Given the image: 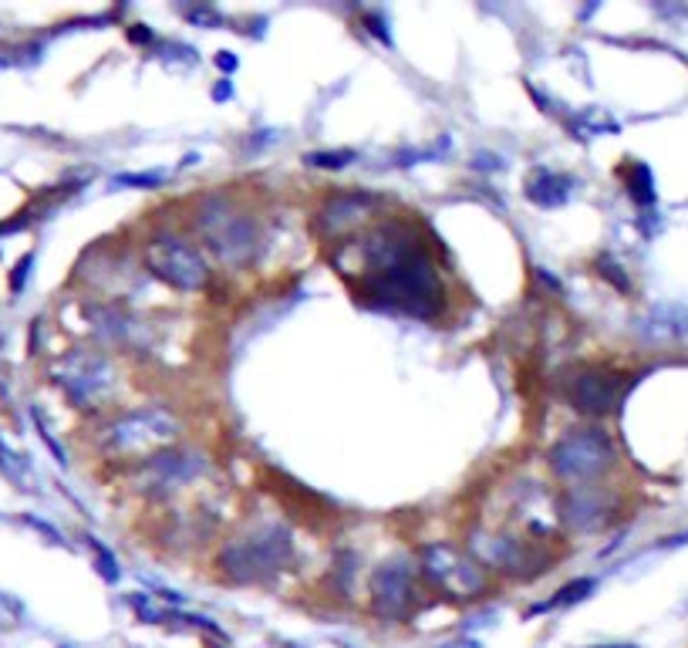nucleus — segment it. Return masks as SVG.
I'll return each mask as SVG.
<instances>
[{"label":"nucleus","mask_w":688,"mask_h":648,"mask_svg":"<svg viewBox=\"0 0 688 648\" xmlns=\"http://www.w3.org/2000/svg\"><path fill=\"white\" fill-rule=\"evenodd\" d=\"M348 254H358L364 280L358 294L372 308L432 321L445 308V288L439 270L422 243L395 223L378 227L361 243H351Z\"/></svg>","instance_id":"1"},{"label":"nucleus","mask_w":688,"mask_h":648,"mask_svg":"<svg viewBox=\"0 0 688 648\" xmlns=\"http://www.w3.org/2000/svg\"><path fill=\"white\" fill-rule=\"evenodd\" d=\"M294 560V537L283 523H254L247 531L233 534L220 554L217 567L236 585H254Z\"/></svg>","instance_id":"2"},{"label":"nucleus","mask_w":688,"mask_h":648,"mask_svg":"<svg viewBox=\"0 0 688 648\" xmlns=\"http://www.w3.org/2000/svg\"><path fill=\"white\" fill-rule=\"evenodd\" d=\"M193 227L213 257L226 267H247L260 254V223L250 213L236 210V202L226 193L202 196L193 210Z\"/></svg>","instance_id":"3"},{"label":"nucleus","mask_w":688,"mask_h":648,"mask_svg":"<svg viewBox=\"0 0 688 648\" xmlns=\"http://www.w3.org/2000/svg\"><path fill=\"white\" fill-rule=\"evenodd\" d=\"M615 460H618L615 439L607 436L600 426L571 429L550 445V456H547L553 476L563 479V483H571V486L594 483L597 476H604L615 466Z\"/></svg>","instance_id":"4"},{"label":"nucleus","mask_w":688,"mask_h":648,"mask_svg":"<svg viewBox=\"0 0 688 648\" xmlns=\"http://www.w3.org/2000/svg\"><path fill=\"white\" fill-rule=\"evenodd\" d=\"M183 432V423L166 405H142V409L121 413L102 429L105 450L115 456H142L149 450H166Z\"/></svg>","instance_id":"5"},{"label":"nucleus","mask_w":688,"mask_h":648,"mask_svg":"<svg viewBox=\"0 0 688 648\" xmlns=\"http://www.w3.org/2000/svg\"><path fill=\"white\" fill-rule=\"evenodd\" d=\"M51 379L78 409H95V405H102L115 389V369H112L108 355L92 351V348L65 351L51 364Z\"/></svg>","instance_id":"6"},{"label":"nucleus","mask_w":688,"mask_h":648,"mask_svg":"<svg viewBox=\"0 0 688 648\" xmlns=\"http://www.w3.org/2000/svg\"><path fill=\"white\" fill-rule=\"evenodd\" d=\"M419 575L453 601H473L486 591V567L453 544L419 547Z\"/></svg>","instance_id":"7"},{"label":"nucleus","mask_w":688,"mask_h":648,"mask_svg":"<svg viewBox=\"0 0 688 648\" xmlns=\"http://www.w3.org/2000/svg\"><path fill=\"white\" fill-rule=\"evenodd\" d=\"M145 264L159 280H166L176 291H199V288H207V280H210V267L202 261V254L189 240H183L176 233L152 236L145 247Z\"/></svg>","instance_id":"8"},{"label":"nucleus","mask_w":688,"mask_h":648,"mask_svg":"<svg viewBox=\"0 0 688 648\" xmlns=\"http://www.w3.org/2000/svg\"><path fill=\"white\" fill-rule=\"evenodd\" d=\"M369 594H372V612L382 622H405L409 618L416 601H419L412 560L409 557L382 560L369 578Z\"/></svg>","instance_id":"9"},{"label":"nucleus","mask_w":688,"mask_h":648,"mask_svg":"<svg viewBox=\"0 0 688 648\" xmlns=\"http://www.w3.org/2000/svg\"><path fill=\"white\" fill-rule=\"evenodd\" d=\"M207 466H210V460L199 450H189V445H166V450L149 453L142 460L139 486L142 490H155V494H173L179 486L193 483Z\"/></svg>","instance_id":"10"},{"label":"nucleus","mask_w":688,"mask_h":648,"mask_svg":"<svg viewBox=\"0 0 688 648\" xmlns=\"http://www.w3.org/2000/svg\"><path fill=\"white\" fill-rule=\"evenodd\" d=\"M625 379L607 369H581L563 382V398L584 416H607L625 398Z\"/></svg>","instance_id":"11"},{"label":"nucleus","mask_w":688,"mask_h":648,"mask_svg":"<svg viewBox=\"0 0 688 648\" xmlns=\"http://www.w3.org/2000/svg\"><path fill=\"white\" fill-rule=\"evenodd\" d=\"M378 207V196L375 193H364V189H341L335 196H328L320 202V210L314 213V230L320 236H341L351 233L354 227H361L369 220Z\"/></svg>","instance_id":"12"},{"label":"nucleus","mask_w":688,"mask_h":648,"mask_svg":"<svg viewBox=\"0 0 688 648\" xmlns=\"http://www.w3.org/2000/svg\"><path fill=\"white\" fill-rule=\"evenodd\" d=\"M557 517L571 526V531H597L611 520V494H604L600 486H567L557 500Z\"/></svg>","instance_id":"13"},{"label":"nucleus","mask_w":688,"mask_h":648,"mask_svg":"<svg viewBox=\"0 0 688 648\" xmlns=\"http://www.w3.org/2000/svg\"><path fill=\"white\" fill-rule=\"evenodd\" d=\"M473 557L482 567H493V571L537 575L534 547H526L520 537H510V534H476L473 537Z\"/></svg>","instance_id":"14"},{"label":"nucleus","mask_w":688,"mask_h":648,"mask_svg":"<svg viewBox=\"0 0 688 648\" xmlns=\"http://www.w3.org/2000/svg\"><path fill=\"white\" fill-rule=\"evenodd\" d=\"M574 186H578V180L571 173L537 166V170H530V176H526V199H530L534 207L557 210L574 196Z\"/></svg>","instance_id":"15"},{"label":"nucleus","mask_w":688,"mask_h":648,"mask_svg":"<svg viewBox=\"0 0 688 648\" xmlns=\"http://www.w3.org/2000/svg\"><path fill=\"white\" fill-rule=\"evenodd\" d=\"M638 335L648 342H675L688 335V308L681 304H655L641 321Z\"/></svg>","instance_id":"16"},{"label":"nucleus","mask_w":688,"mask_h":648,"mask_svg":"<svg viewBox=\"0 0 688 648\" xmlns=\"http://www.w3.org/2000/svg\"><path fill=\"white\" fill-rule=\"evenodd\" d=\"M621 180H625V189H628V196L638 202V207H655L658 189H655V173H652L648 162L628 159V166L621 170Z\"/></svg>","instance_id":"17"},{"label":"nucleus","mask_w":688,"mask_h":648,"mask_svg":"<svg viewBox=\"0 0 688 648\" xmlns=\"http://www.w3.org/2000/svg\"><path fill=\"white\" fill-rule=\"evenodd\" d=\"M89 321L95 324V332L108 342H129L132 335V317L121 311L118 304H95L89 308Z\"/></svg>","instance_id":"18"},{"label":"nucleus","mask_w":688,"mask_h":648,"mask_svg":"<svg viewBox=\"0 0 688 648\" xmlns=\"http://www.w3.org/2000/svg\"><path fill=\"white\" fill-rule=\"evenodd\" d=\"M594 588H597V581L594 578H574V581H567L550 601H544V604H537L534 612H550V608H571V604H581L584 598H591L594 594ZM530 612V615H534Z\"/></svg>","instance_id":"19"},{"label":"nucleus","mask_w":688,"mask_h":648,"mask_svg":"<svg viewBox=\"0 0 688 648\" xmlns=\"http://www.w3.org/2000/svg\"><path fill=\"white\" fill-rule=\"evenodd\" d=\"M567 129H571L578 139H594V136L618 132V121L604 118L597 112H581V115H567Z\"/></svg>","instance_id":"20"},{"label":"nucleus","mask_w":688,"mask_h":648,"mask_svg":"<svg viewBox=\"0 0 688 648\" xmlns=\"http://www.w3.org/2000/svg\"><path fill=\"white\" fill-rule=\"evenodd\" d=\"M354 159H358L354 149H320V152L304 155V162L314 170H348Z\"/></svg>","instance_id":"21"},{"label":"nucleus","mask_w":688,"mask_h":648,"mask_svg":"<svg viewBox=\"0 0 688 648\" xmlns=\"http://www.w3.org/2000/svg\"><path fill=\"white\" fill-rule=\"evenodd\" d=\"M89 547L95 551V567H98V575L108 581V585H115L118 578H121V571H118V560H115V554L98 541V537H89Z\"/></svg>","instance_id":"22"},{"label":"nucleus","mask_w":688,"mask_h":648,"mask_svg":"<svg viewBox=\"0 0 688 648\" xmlns=\"http://www.w3.org/2000/svg\"><path fill=\"white\" fill-rule=\"evenodd\" d=\"M170 180L166 170H145V173H118L115 186H139V189H155Z\"/></svg>","instance_id":"23"},{"label":"nucleus","mask_w":688,"mask_h":648,"mask_svg":"<svg viewBox=\"0 0 688 648\" xmlns=\"http://www.w3.org/2000/svg\"><path fill=\"white\" fill-rule=\"evenodd\" d=\"M129 604L136 608V615H139L142 622H149V625L162 622V612H159L155 598H149V594H132V598H129Z\"/></svg>","instance_id":"24"},{"label":"nucleus","mask_w":688,"mask_h":648,"mask_svg":"<svg viewBox=\"0 0 688 648\" xmlns=\"http://www.w3.org/2000/svg\"><path fill=\"white\" fill-rule=\"evenodd\" d=\"M159 58L162 61H186V65H196L199 58H196V51L189 48V45H179V40H173V45H159Z\"/></svg>","instance_id":"25"},{"label":"nucleus","mask_w":688,"mask_h":648,"mask_svg":"<svg viewBox=\"0 0 688 648\" xmlns=\"http://www.w3.org/2000/svg\"><path fill=\"white\" fill-rule=\"evenodd\" d=\"M597 270H600L607 280H611V284H618V291H631V280L621 274V267H618L611 257H600V261H597Z\"/></svg>","instance_id":"26"},{"label":"nucleus","mask_w":688,"mask_h":648,"mask_svg":"<svg viewBox=\"0 0 688 648\" xmlns=\"http://www.w3.org/2000/svg\"><path fill=\"white\" fill-rule=\"evenodd\" d=\"M186 18H189L196 27H220V24H223V18H220L217 11H210V8H189Z\"/></svg>","instance_id":"27"},{"label":"nucleus","mask_w":688,"mask_h":648,"mask_svg":"<svg viewBox=\"0 0 688 648\" xmlns=\"http://www.w3.org/2000/svg\"><path fill=\"white\" fill-rule=\"evenodd\" d=\"M34 264V254H27L18 267H14V277H11V291H24V280H27V270Z\"/></svg>","instance_id":"28"},{"label":"nucleus","mask_w":688,"mask_h":648,"mask_svg":"<svg viewBox=\"0 0 688 648\" xmlns=\"http://www.w3.org/2000/svg\"><path fill=\"white\" fill-rule=\"evenodd\" d=\"M217 65H220V71H226V74H230V71H236V68H240V58H236V55H230V51H220V55H217Z\"/></svg>","instance_id":"29"},{"label":"nucleus","mask_w":688,"mask_h":648,"mask_svg":"<svg viewBox=\"0 0 688 648\" xmlns=\"http://www.w3.org/2000/svg\"><path fill=\"white\" fill-rule=\"evenodd\" d=\"M129 40H136V45H145V40H152V31H142V24H132L129 27Z\"/></svg>","instance_id":"30"},{"label":"nucleus","mask_w":688,"mask_h":648,"mask_svg":"<svg viewBox=\"0 0 688 648\" xmlns=\"http://www.w3.org/2000/svg\"><path fill=\"white\" fill-rule=\"evenodd\" d=\"M213 95H217L220 102H223V99H230V85H226V78H223V85H220V89H217Z\"/></svg>","instance_id":"31"},{"label":"nucleus","mask_w":688,"mask_h":648,"mask_svg":"<svg viewBox=\"0 0 688 648\" xmlns=\"http://www.w3.org/2000/svg\"><path fill=\"white\" fill-rule=\"evenodd\" d=\"M591 648H638V645H631V641H618V645H591Z\"/></svg>","instance_id":"32"}]
</instances>
